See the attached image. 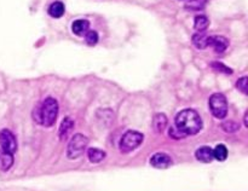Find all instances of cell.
<instances>
[{
  "instance_id": "6da1fadb",
  "label": "cell",
  "mask_w": 248,
  "mask_h": 191,
  "mask_svg": "<svg viewBox=\"0 0 248 191\" xmlns=\"http://www.w3.org/2000/svg\"><path fill=\"white\" fill-rule=\"evenodd\" d=\"M176 128L184 135L198 134L202 130V120L198 111L193 109H184L181 113L177 114L174 118Z\"/></svg>"
},
{
  "instance_id": "7a4b0ae2",
  "label": "cell",
  "mask_w": 248,
  "mask_h": 191,
  "mask_svg": "<svg viewBox=\"0 0 248 191\" xmlns=\"http://www.w3.org/2000/svg\"><path fill=\"white\" fill-rule=\"evenodd\" d=\"M38 115L34 116V121L41 123L45 127H51L55 125L58 116V103L55 98L48 97L41 103L40 108L36 109Z\"/></svg>"
},
{
  "instance_id": "3957f363",
  "label": "cell",
  "mask_w": 248,
  "mask_h": 191,
  "mask_svg": "<svg viewBox=\"0 0 248 191\" xmlns=\"http://www.w3.org/2000/svg\"><path fill=\"white\" fill-rule=\"evenodd\" d=\"M87 144H89V139L86 135L81 134V133H77L74 137L70 139L69 144L67 147V157L69 160H75L78 157L81 156L84 151L86 150Z\"/></svg>"
},
{
  "instance_id": "277c9868",
  "label": "cell",
  "mask_w": 248,
  "mask_h": 191,
  "mask_svg": "<svg viewBox=\"0 0 248 191\" xmlns=\"http://www.w3.org/2000/svg\"><path fill=\"white\" fill-rule=\"evenodd\" d=\"M208 105H210L211 113L213 114V116L219 120L227 116L228 114V102L225 98L224 94L222 93H213L210 97V101H208Z\"/></svg>"
},
{
  "instance_id": "5b68a950",
  "label": "cell",
  "mask_w": 248,
  "mask_h": 191,
  "mask_svg": "<svg viewBox=\"0 0 248 191\" xmlns=\"http://www.w3.org/2000/svg\"><path fill=\"white\" fill-rule=\"evenodd\" d=\"M144 135L137 131H127L120 140V150L123 152H131L137 149L143 143Z\"/></svg>"
},
{
  "instance_id": "8992f818",
  "label": "cell",
  "mask_w": 248,
  "mask_h": 191,
  "mask_svg": "<svg viewBox=\"0 0 248 191\" xmlns=\"http://www.w3.org/2000/svg\"><path fill=\"white\" fill-rule=\"evenodd\" d=\"M0 147L2 151L9 154L14 155L17 151V139L10 130L5 128L0 131Z\"/></svg>"
},
{
  "instance_id": "52a82bcc",
  "label": "cell",
  "mask_w": 248,
  "mask_h": 191,
  "mask_svg": "<svg viewBox=\"0 0 248 191\" xmlns=\"http://www.w3.org/2000/svg\"><path fill=\"white\" fill-rule=\"evenodd\" d=\"M150 164H152L154 168L166 169L173 164V161H172L170 155L165 154V152H156V154L153 155L152 159H150Z\"/></svg>"
},
{
  "instance_id": "ba28073f",
  "label": "cell",
  "mask_w": 248,
  "mask_h": 191,
  "mask_svg": "<svg viewBox=\"0 0 248 191\" xmlns=\"http://www.w3.org/2000/svg\"><path fill=\"white\" fill-rule=\"evenodd\" d=\"M210 46L213 47V50L217 53H223L229 47V40L227 38H224V36H210Z\"/></svg>"
},
{
  "instance_id": "9c48e42d",
  "label": "cell",
  "mask_w": 248,
  "mask_h": 191,
  "mask_svg": "<svg viewBox=\"0 0 248 191\" xmlns=\"http://www.w3.org/2000/svg\"><path fill=\"white\" fill-rule=\"evenodd\" d=\"M195 157L196 160L203 162V163H210V162L215 160V157H213V149L210 147H206V145L199 147L195 151Z\"/></svg>"
},
{
  "instance_id": "30bf717a",
  "label": "cell",
  "mask_w": 248,
  "mask_h": 191,
  "mask_svg": "<svg viewBox=\"0 0 248 191\" xmlns=\"http://www.w3.org/2000/svg\"><path fill=\"white\" fill-rule=\"evenodd\" d=\"M210 36L206 34L205 31H198L196 34L193 35V44L196 48L199 50H203L210 46Z\"/></svg>"
},
{
  "instance_id": "8fae6325",
  "label": "cell",
  "mask_w": 248,
  "mask_h": 191,
  "mask_svg": "<svg viewBox=\"0 0 248 191\" xmlns=\"http://www.w3.org/2000/svg\"><path fill=\"white\" fill-rule=\"evenodd\" d=\"M73 128H74V120L72 118H69V116L64 118V120L62 121V123L60 126V131H58V137H60V139H67Z\"/></svg>"
},
{
  "instance_id": "7c38bea8",
  "label": "cell",
  "mask_w": 248,
  "mask_h": 191,
  "mask_svg": "<svg viewBox=\"0 0 248 191\" xmlns=\"http://www.w3.org/2000/svg\"><path fill=\"white\" fill-rule=\"evenodd\" d=\"M90 28V22L87 19H77L73 22L72 24V30L75 35L78 36H84L85 34L89 31Z\"/></svg>"
},
{
  "instance_id": "4fadbf2b",
  "label": "cell",
  "mask_w": 248,
  "mask_h": 191,
  "mask_svg": "<svg viewBox=\"0 0 248 191\" xmlns=\"http://www.w3.org/2000/svg\"><path fill=\"white\" fill-rule=\"evenodd\" d=\"M167 123H169V120H167V116L165 114L159 113L154 116V120H153V127H154L155 132L162 133L167 127Z\"/></svg>"
},
{
  "instance_id": "5bb4252c",
  "label": "cell",
  "mask_w": 248,
  "mask_h": 191,
  "mask_svg": "<svg viewBox=\"0 0 248 191\" xmlns=\"http://www.w3.org/2000/svg\"><path fill=\"white\" fill-rule=\"evenodd\" d=\"M65 7L62 1H55L50 5L48 7V15L53 18H61L64 15Z\"/></svg>"
},
{
  "instance_id": "9a60e30c",
  "label": "cell",
  "mask_w": 248,
  "mask_h": 191,
  "mask_svg": "<svg viewBox=\"0 0 248 191\" xmlns=\"http://www.w3.org/2000/svg\"><path fill=\"white\" fill-rule=\"evenodd\" d=\"M87 156H89V160L92 162V163H99L101 161H103L106 159L107 154L106 151L101 149H97V147H91L87 151Z\"/></svg>"
},
{
  "instance_id": "2e32d148",
  "label": "cell",
  "mask_w": 248,
  "mask_h": 191,
  "mask_svg": "<svg viewBox=\"0 0 248 191\" xmlns=\"http://www.w3.org/2000/svg\"><path fill=\"white\" fill-rule=\"evenodd\" d=\"M12 164H14V155L2 151L0 155V168L2 171H9Z\"/></svg>"
},
{
  "instance_id": "e0dca14e",
  "label": "cell",
  "mask_w": 248,
  "mask_h": 191,
  "mask_svg": "<svg viewBox=\"0 0 248 191\" xmlns=\"http://www.w3.org/2000/svg\"><path fill=\"white\" fill-rule=\"evenodd\" d=\"M208 26H210V21L203 15H199L194 19V28L198 31H205L208 28Z\"/></svg>"
},
{
  "instance_id": "ac0fdd59",
  "label": "cell",
  "mask_w": 248,
  "mask_h": 191,
  "mask_svg": "<svg viewBox=\"0 0 248 191\" xmlns=\"http://www.w3.org/2000/svg\"><path fill=\"white\" fill-rule=\"evenodd\" d=\"M207 4V0H188L186 2V9L190 10V11H200Z\"/></svg>"
},
{
  "instance_id": "d6986e66",
  "label": "cell",
  "mask_w": 248,
  "mask_h": 191,
  "mask_svg": "<svg viewBox=\"0 0 248 191\" xmlns=\"http://www.w3.org/2000/svg\"><path fill=\"white\" fill-rule=\"evenodd\" d=\"M213 157L218 161H225L228 157V149L224 144H218L213 149Z\"/></svg>"
},
{
  "instance_id": "ffe728a7",
  "label": "cell",
  "mask_w": 248,
  "mask_h": 191,
  "mask_svg": "<svg viewBox=\"0 0 248 191\" xmlns=\"http://www.w3.org/2000/svg\"><path fill=\"white\" fill-rule=\"evenodd\" d=\"M222 130L227 133H235L240 130V123L235 122V121L229 120V121H224V122L220 125Z\"/></svg>"
},
{
  "instance_id": "44dd1931",
  "label": "cell",
  "mask_w": 248,
  "mask_h": 191,
  "mask_svg": "<svg viewBox=\"0 0 248 191\" xmlns=\"http://www.w3.org/2000/svg\"><path fill=\"white\" fill-rule=\"evenodd\" d=\"M211 68H213L216 72L224 73V74H232V69H230L229 67L223 64L222 62H212L211 63Z\"/></svg>"
},
{
  "instance_id": "7402d4cb",
  "label": "cell",
  "mask_w": 248,
  "mask_h": 191,
  "mask_svg": "<svg viewBox=\"0 0 248 191\" xmlns=\"http://www.w3.org/2000/svg\"><path fill=\"white\" fill-rule=\"evenodd\" d=\"M85 39H86V43L89 44V45H96V44L98 43V33L94 30H89L85 34Z\"/></svg>"
},
{
  "instance_id": "603a6c76",
  "label": "cell",
  "mask_w": 248,
  "mask_h": 191,
  "mask_svg": "<svg viewBox=\"0 0 248 191\" xmlns=\"http://www.w3.org/2000/svg\"><path fill=\"white\" fill-rule=\"evenodd\" d=\"M247 85H248V77L247 76L241 77V79L237 80V82H236L237 88H239L240 91H241L242 93H245V94H247V92H248Z\"/></svg>"
},
{
  "instance_id": "cb8c5ba5",
  "label": "cell",
  "mask_w": 248,
  "mask_h": 191,
  "mask_svg": "<svg viewBox=\"0 0 248 191\" xmlns=\"http://www.w3.org/2000/svg\"><path fill=\"white\" fill-rule=\"evenodd\" d=\"M169 134H170V137L173 138V139H182V138L186 137V135H184L182 132H179V131L177 130L176 127H171V128H170Z\"/></svg>"
},
{
  "instance_id": "d4e9b609",
  "label": "cell",
  "mask_w": 248,
  "mask_h": 191,
  "mask_svg": "<svg viewBox=\"0 0 248 191\" xmlns=\"http://www.w3.org/2000/svg\"><path fill=\"white\" fill-rule=\"evenodd\" d=\"M247 118H248V113L246 111V114H245V116H244V122H245V126H246V127H248V121H247Z\"/></svg>"
}]
</instances>
